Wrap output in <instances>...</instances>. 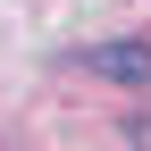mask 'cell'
I'll list each match as a JSON object with an SVG mask.
<instances>
[{
    "label": "cell",
    "instance_id": "cell-1",
    "mask_svg": "<svg viewBox=\"0 0 151 151\" xmlns=\"http://www.w3.org/2000/svg\"><path fill=\"white\" fill-rule=\"evenodd\" d=\"M84 59H92V76H109V84H151V42H92Z\"/></svg>",
    "mask_w": 151,
    "mask_h": 151
}]
</instances>
